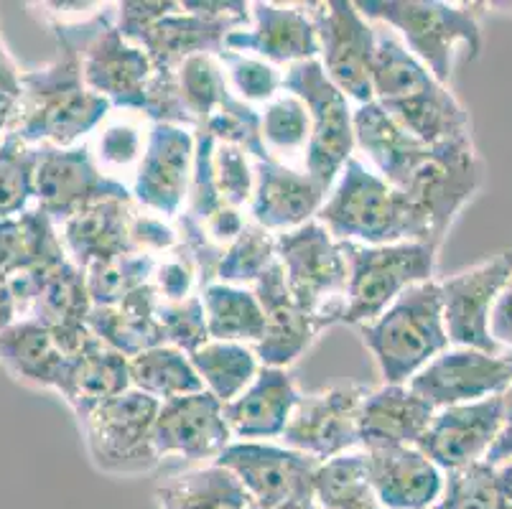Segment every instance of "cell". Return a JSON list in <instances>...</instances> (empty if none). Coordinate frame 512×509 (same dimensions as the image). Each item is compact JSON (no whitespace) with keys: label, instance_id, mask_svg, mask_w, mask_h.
<instances>
[{"label":"cell","instance_id":"1","mask_svg":"<svg viewBox=\"0 0 512 509\" xmlns=\"http://www.w3.org/2000/svg\"><path fill=\"white\" fill-rule=\"evenodd\" d=\"M113 112L82 79L79 44L59 34V54L21 74V97L6 133L34 148H74L92 138Z\"/></svg>","mask_w":512,"mask_h":509},{"label":"cell","instance_id":"2","mask_svg":"<svg viewBox=\"0 0 512 509\" xmlns=\"http://www.w3.org/2000/svg\"><path fill=\"white\" fill-rule=\"evenodd\" d=\"M372 100L426 146L472 140L467 107L385 26H377Z\"/></svg>","mask_w":512,"mask_h":509},{"label":"cell","instance_id":"3","mask_svg":"<svg viewBox=\"0 0 512 509\" xmlns=\"http://www.w3.org/2000/svg\"><path fill=\"white\" fill-rule=\"evenodd\" d=\"M362 16L375 26L390 28L418 62L441 84H449L456 56L479 59L484 49L482 18L487 3H446V0H360Z\"/></svg>","mask_w":512,"mask_h":509},{"label":"cell","instance_id":"4","mask_svg":"<svg viewBox=\"0 0 512 509\" xmlns=\"http://www.w3.org/2000/svg\"><path fill=\"white\" fill-rule=\"evenodd\" d=\"M316 222L324 224L334 240L349 245H431L426 224L408 202V196L375 174L357 153L339 171L316 214Z\"/></svg>","mask_w":512,"mask_h":509},{"label":"cell","instance_id":"5","mask_svg":"<svg viewBox=\"0 0 512 509\" xmlns=\"http://www.w3.org/2000/svg\"><path fill=\"white\" fill-rule=\"evenodd\" d=\"M360 336L383 385H408L431 359L451 347L439 278L403 293L375 321L360 326Z\"/></svg>","mask_w":512,"mask_h":509},{"label":"cell","instance_id":"6","mask_svg":"<svg viewBox=\"0 0 512 509\" xmlns=\"http://www.w3.org/2000/svg\"><path fill=\"white\" fill-rule=\"evenodd\" d=\"M278 265L299 308L321 329L342 324L347 311V255L321 222L276 237Z\"/></svg>","mask_w":512,"mask_h":509},{"label":"cell","instance_id":"7","mask_svg":"<svg viewBox=\"0 0 512 509\" xmlns=\"http://www.w3.org/2000/svg\"><path fill=\"white\" fill-rule=\"evenodd\" d=\"M342 245L349 268L347 311L342 324L355 329L375 321L413 286L436 280L441 250L426 242Z\"/></svg>","mask_w":512,"mask_h":509},{"label":"cell","instance_id":"8","mask_svg":"<svg viewBox=\"0 0 512 509\" xmlns=\"http://www.w3.org/2000/svg\"><path fill=\"white\" fill-rule=\"evenodd\" d=\"M487 166L474 148V140L428 146L416 166L400 181L398 191L426 224L431 245L439 247L449 237L459 214L477 199L484 189Z\"/></svg>","mask_w":512,"mask_h":509},{"label":"cell","instance_id":"9","mask_svg":"<svg viewBox=\"0 0 512 509\" xmlns=\"http://www.w3.org/2000/svg\"><path fill=\"white\" fill-rule=\"evenodd\" d=\"M158 405L130 387L82 420L79 428L92 466L115 479H136L156 471L161 466L153 443Z\"/></svg>","mask_w":512,"mask_h":509},{"label":"cell","instance_id":"10","mask_svg":"<svg viewBox=\"0 0 512 509\" xmlns=\"http://www.w3.org/2000/svg\"><path fill=\"white\" fill-rule=\"evenodd\" d=\"M283 90L301 97L309 110L311 140L304 171L329 191L344 163L355 156V105L329 82L319 59L283 69Z\"/></svg>","mask_w":512,"mask_h":509},{"label":"cell","instance_id":"11","mask_svg":"<svg viewBox=\"0 0 512 509\" xmlns=\"http://www.w3.org/2000/svg\"><path fill=\"white\" fill-rule=\"evenodd\" d=\"M250 3H209V0H184L166 16L143 28L133 44L141 46L156 72H176L186 59L199 54H220L225 39L248 26Z\"/></svg>","mask_w":512,"mask_h":509},{"label":"cell","instance_id":"12","mask_svg":"<svg viewBox=\"0 0 512 509\" xmlns=\"http://www.w3.org/2000/svg\"><path fill=\"white\" fill-rule=\"evenodd\" d=\"M319 41V64L329 82L347 95L352 105L372 102V64L377 49V26L367 21L352 0L309 3Z\"/></svg>","mask_w":512,"mask_h":509},{"label":"cell","instance_id":"13","mask_svg":"<svg viewBox=\"0 0 512 509\" xmlns=\"http://www.w3.org/2000/svg\"><path fill=\"white\" fill-rule=\"evenodd\" d=\"M214 464L225 466L258 509L311 502V484L319 461L278 441H232Z\"/></svg>","mask_w":512,"mask_h":509},{"label":"cell","instance_id":"14","mask_svg":"<svg viewBox=\"0 0 512 509\" xmlns=\"http://www.w3.org/2000/svg\"><path fill=\"white\" fill-rule=\"evenodd\" d=\"M370 385H337L301 392L281 441L314 461H327L360 448V410Z\"/></svg>","mask_w":512,"mask_h":509},{"label":"cell","instance_id":"15","mask_svg":"<svg viewBox=\"0 0 512 509\" xmlns=\"http://www.w3.org/2000/svg\"><path fill=\"white\" fill-rule=\"evenodd\" d=\"M197 130L184 125L153 123L146 151L130 179V196L136 207L158 217L176 219L186 209L192 189Z\"/></svg>","mask_w":512,"mask_h":509},{"label":"cell","instance_id":"16","mask_svg":"<svg viewBox=\"0 0 512 509\" xmlns=\"http://www.w3.org/2000/svg\"><path fill=\"white\" fill-rule=\"evenodd\" d=\"M512 385V352H482L472 347H449L408 382L431 408L477 403L505 395Z\"/></svg>","mask_w":512,"mask_h":509},{"label":"cell","instance_id":"17","mask_svg":"<svg viewBox=\"0 0 512 509\" xmlns=\"http://www.w3.org/2000/svg\"><path fill=\"white\" fill-rule=\"evenodd\" d=\"M510 273L512 250H505L449 278H439L441 308L451 347L500 352L490 336V314Z\"/></svg>","mask_w":512,"mask_h":509},{"label":"cell","instance_id":"18","mask_svg":"<svg viewBox=\"0 0 512 509\" xmlns=\"http://www.w3.org/2000/svg\"><path fill=\"white\" fill-rule=\"evenodd\" d=\"M113 18L100 23L79 46L82 79L95 95L105 97L113 110L143 112L153 64L141 46L120 34Z\"/></svg>","mask_w":512,"mask_h":509},{"label":"cell","instance_id":"19","mask_svg":"<svg viewBox=\"0 0 512 509\" xmlns=\"http://www.w3.org/2000/svg\"><path fill=\"white\" fill-rule=\"evenodd\" d=\"M107 196H130V189L102 174L92 161L87 143L74 148H39L34 207L46 217L62 224L79 209Z\"/></svg>","mask_w":512,"mask_h":509},{"label":"cell","instance_id":"20","mask_svg":"<svg viewBox=\"0 0 512 509\" xmlns=\"http://www.w3.org/2000/svg\"><path fill=\"white\" fill-rule=\"evenodd\" d=\"M153 443L158 459H179L184 464H212L232 443L225 420V405L209 392H194L158 405Z\"/></svg>","mask_w":512,"mask_h":509},{"label":"cell","instance_id":"21","mask_svg":"<svg viewBox=\"0 0 512 509\" xmlns=\"http://www.w3.org/2000/svg\"><path fill=\"white\" fill-rule=\"evenodd\" d=\"M225 49L258 56L278 69L319 56L314 18L309 3H250L248 26L237 28L225 39Z\"/></svg>","mask_w":512,"mask_h":509},{"label":"cell","instance_id":"22","mask_svg":"<svg viewBox=\"0 0 512 509\" xmlns=\"http://www.w3.org/2000/svg\"><path fill=\"white\" fill-rule=\"evenodd\" d=\"M502 426V395L477 403L451 405L434 413L418 448L444 474L482 464L490 456Z\"/></svg>","mask_w":512,"mask_h":509},{"label":"cell","instance_id":"23","mask_svg":"<svg viewBox=\"0 0 512 509\" xmlns=\"http://www.w3.org/2000/svg\"><path fill=\"white\" fill-rule=\"evenodd\" d=\"M92 331H57L34 319H18L0 334V367L21 385L57 392L67 364Z\"/></svg>","mask_w":512,"mask_h":509},{"label":"cell","instance_id":"24","mask_svg":"<svg viewBox=\"0 0 512 509\" xmlns=\"http://www.w3.org/2000/svg\"><path fill=\"white\" fill-rule=\"evenodd\" d=\"M18 319H34L57 331L85 329L92 301L85 270L64 258L11 278Z\"/></svg>","mask_w":512,"mask_h":509},{"label":"cell","instance_id":"25","mask_svg":"<svg viewBox=\"0 0 512 509\" xmlns=\"http://www.w3.org/2000/svg\"><path fill=\"white\" fill-rule=\"evenodd\" d=\"M329 191L311 179L304 168L286 163L255 161V186L248 204V219L271 235L299 230L314 222Z\"/></svg>","mask_w":512,"mask_h":509},{"label":"cell","instance_id":"26","mask_svg":"<svg viewBox=\"0 0 512 509\" xmlns=\"http://www.w3.org/2000/svg\"><path fill=\"white\" fill-rule=\"evenodd\" d=\"M380 509H434L444 499L446 474L418 446L362 448Z\"/></svg>","mask_w":512,"mask_h":509},{"label":"cell","instance_id":"27","mask_svg":"<svg viewBox=\"0 0 512 509\" xmlns=\"http://www.w3.org/2000/svg\"><path fill=\"white\" fill-rule=\"evenodd\" d=\"M253 293L263 308L265 319L263 336L253 344L255 357H258L260 367L288 370L291 364L299 362L314 347V342L321 336V329L291 298L278 263L255 280Z\"/></svg>","mask_w":512,"mask_h":509},{"label":"cell","instance_id":"28","mask_svg":"<svg viewBox=\"0 0 512 509\" xmlns=\"http://www.w3.org/2000/svg\"><path fill=\"white\" fill-rule=\"evenodd\" d=\"M301 390L288 370L260 367L255 380L225 405L232 441H281Z\"/></svg>","mask_w":512,"mask_h":509},{"label":"cell","instance_id":"29","mask_svg":"<svg viewBox=\"0 0 512 509\" xmlns=\"http://www.w3.org/2000/svg\"><path fill=\"white\" fill-rule=\"evenodd\" d=\"M133 212H136L133 196H107L79 209L77 214L57 224L64 255L79 270H87L100 260L130 252L128 230Z\"/></svg>","mask_w":512,"mask_h":509},{"label":"cell","instance_id":"30","mask_svg":"<svg viewBox=\"0 0 512 509\" xmlns=\"http://www.w3.org/2000/svg\"><path fill=\"white\" fill-rule=\"evenodd\" d=\"M125 390H130L128 357L90 334L82 349L69 359L57 395L82 423Z\"/></svg>","mask_w":512,"mask_h":509},{"label":"cell","instance_id":"31","mask_svg":"<svg viewBox=\"0 0 512 509\" xmlns=\"http://www.w3.org/2000/svg\"><path fill=\"white\" fill-rule=\"evenodd\" d=\"M434 413L408 385L370 387L360 410V448L418 446Z\"/></svg>","mask_w":512,"mask_h":509},{"label":"cell","instance_id":"32","mask_svg":"<svg viewBox=\"0 0 512 509\" xmlns=\"http://www.w3.org/2000/svg\"><path fill=\"white\" fill-rule=\"evenodd\" d=\"M158 306H161V298L148 283L115 306L92 308L87 329L107 347H113L115 352L130 359L141 354L143 349L164 344V334L158 324Z\"/></svg>","mask_w":512,"mask_h":509},{"label":"cell","instance_id":"33","mask_svg":"<svg viewBox=\"0 0 512 509\" xmlns=\"http://www.w3.org/2000/svg\"><path fill=\"white\" fill-rule=\"evenodd\" d=\"M64 258L59 227L41 209L0 219V275L16 278Z\"/></svg>","mask_w":512,"mask_h":509},{"label":"cell","instance_id":"34","mask_svg":"<svg viewBox=\"0 0 512 509\" xmlns=\"http://www.w3.org/2000/svg\"><path fill=\"white\" fill-rule=\"evenodd\" d=\"M156 502L161 509H255L242 484L214 461L158 484Z\"/></svg>","mask_w":512,"mask_h":509},{"label":"cell","instance_id":"35","mask_svg":"<svg viewBox=\"0 0 512 509\" xmlns=\"http://www.w3.org/2000/svg\"><path fill=\"white\" fill-rule=\"evenodd\" d=\"M148 133H151V123L143 112L113 110L87 140V148H90L92 161L107 179L130 186V179L146 151Z\"/></svg>","mask_w":512,"mask_h":509},{"label":"cell","instance_id":"36","mask_svg":"<svg viewBox=\"0 0 512 509\" xmlns=\"http://www.w3.org/2000/svg\"><path fill=\"white\" fill-rule=\"evenodd\" d=\"M207 321V334L214 342H235L253 347L263 336V308L253 288L230 286L212 280L199 291Z\"/></svg>","mask_w":512,"mask_h":509},{"label":"cell","instance_id":"37","mask_svg":"<svg viewBox=\"0 0 512 509\" xmlns=\"http://www.w3.org/2000/svg\"><path fill=\"white\" fill-rule=\"evenodd\" d=\"M128 372L130 387L153 398L156 403H169V400L204 390L189 354L171 344H156V347L143 349L141 354L130 357Z\"/></svg>","mask_w":512,"mask_h":509},{"label":"cell","instance_id":"38","mask_svg":"<svg viewBox=\"0 0 512 509\" xmlns=\"http://www.w3.org/2000/svg\"><path fill=\"white\" fill-rule=\"evenodd\" d=\"M311 502L316 509H380L372 492L362 448L321 461L314 471Z\"/></svg>","mask_w":512,"mask_h":509},{"label":"cell","instance_id":"39","mask_svg":"<svg viewBox=\"0 0 512 509\" xmlns=\"http://www.w3.org/2000/svg\"><path fill=\"white\" fill-rule=\"evenodd\" d=\"M189 359H192L204 392H209L222 405L235 400L260 372L258 357L248 344L209 339L197 352L189 354Z\"/></svg>","mask_w":512,"mask_h":509},{"label":"cell","instance_id":"40","mask_svg":"<svg viewBox=\"0 0 512 509\" xmlns=\"http://www.w3.org/2000/svg\"><path fill=\"white\" fill-rule=\"evenodd\" d=\"M260 140L265 156L271 161L304 168L311 140V120L301 97L283 90L268 105L260 107Z\"/></svg>","mask_w":512,"mask_h":509},{"label":"cell","instance_id":"41","mask_svg":"<svg viewBox=\"0 0 512 509\" xmlns=\"http://www.w3.org/2000/svg\"><path fill=\"white\" fill-rule=\"evenodd\" d=\"M181 100L192 115L194 128H202L214 112L232 97L217 54H199L176 69Z\"/></svg>","mask_w":512,"mask_h":509},{"label":"cell","instance_id":"42","mask_svg":"<svg viewBox=\"0 0 512 509\" xmlns=\"http://www.w3.org/2000/svg\"><path fill=\"white\" fill-rule=\"evenodd\" d=\"M276 263V235L248 222L242 235L222 250L220 263L214 268V280L230 283V286L253 288L255 280L268 273Z\"/></svg>","mask_w":512,"mask_h":509},{"label":"cell","instance_id":"43","mask_svg":"<svg viewBox=\"0 0 512 509\" xmlns=\"http://www.w3.org/2000/svg\"><path fill=\"white\" fill-rule=\"evenodd\" d=\"M153 263H156V258H148L141 252H123V255L90 265L85 270V278L92 308L115 306V303L125 301L130 293H136L138 288L148 286Z\"/></svg>","mask_w":512,"mask_h":509},{"label":"cell","instance_id":"44","mask_svg":"<svg viewBox=\"0 0 512 509\" xmlns=\"http://www.w3.org/2000/svg\"><path fill=\"white\" fill-rule=\"evenodd\" d=\"M39 148L6 133L0 138V219L34 207V181Z\"/></svg>","mask_w":512,"mask_h":509},{"label":"cell","instance_id":"45","mask_svg":"<svg viewBox=\"0 0 512 509\" xmlns=\"http://www.w3.org/2000/svg\"><path fill=\"white\" fill-rule=\"evenodd\" d=\"M232 97L250 107H263L283 92V69L263 62L258 56L222 49L217 54Z\"/></svg>","mask_w":512,"mask_h":509},{"label":"cell","instance_id":"46","mask_svg":"<svg viewBox=\"0 0 512 509\" xmlns=\"http://www.w3.org/2000/svg\"><path fill=\"white\" fill-rule=\"evenodd\" d=\"M441 509H512L490 464H472L446 474Z\"/></svg>","mask_w":512,"mask_h":509},{"label":"cell","instance_id":"47","mask_svg":"<svg viewBox=\"0 0 512 509\" xmlns=\"http://www.w3.org/2000/svg\"><path fill=\"white\" fill-rule=\"evenodd\" d=\"M204 133L212 135L217 143H227L240 151L248 153L253 161H263L265 148L260 140V110L240 102L237 97H230L220 110L214 112L212 118L202 125Z\"/></svg>","mask_w":512,"mask_h":509},{"label":"cell","instance_id":"48","mask_svg":"<svg viewBox=\"0 0 512 509\" xmlns=\"http://www.w3.org/2000/svg\"><path fill=\"white\" fill-rule=\"evenodd\" d=\"M212 174L222 204L235 209L248 207L255 186V161L248 153L214 140Z\"/></svg>","mask_w":512,"mask_h":509},{"label":"cell","instance_id":"49","mask_svg":"<svg viewBox=\"0 0 512 509\" xmlns=\"http://www.w3.org/2000/svg\"><path fill=\"white\" fill-rule=\"evenodd\" d=\"M204 280L202 270H199L197 260L184 245L179 242V247H174L171 252L156 258L151 273V288L156 291V296L166 303L184 301V298H192L202 291Z\"/></svg>","mask_w":512,"mask_h":509},{"label":"cell","instance_id":"50","mask_svg":"<svg viewBox=\"0 0 512 509\" xmlns=\"http://www.w3.org/2000/svg\"><path fill=\"white\" fill-rule=\"evenodd\" d=\"M158 324H161L164 344H171V347L181 349L186 354L197 352L202 344L209 342L199 293L176 303L161 301V306H158Z\"/></svg>","mask_w":512,"mask_h":509},{"label":"cell","instance_id":"51","mask_svg":"<svg viewBox=\"0 0 512 509\" xmlns=\"http://www.w3.org/2000/svg\"><path fill=\"white\" fill-rule=\"evenodd\" d=\"M130 252H141L148 258H161L174 247H179V230H176V219L158 217V214L143 212L136 207L133 219H130L128 230Z\"/></svg>","mask_w":512,"mask_h":509},{"label":"cell","instance_id":"52","mask_svg":"<svg viewBox=\"0 0 512 509\" xmlns=\"http://www.w3.org/2000/svg\"><path fill=\"white\" fill-rule=\"evenodd\" d=\"M176 3L171 0H158V3H143V0H125V3H118L115 6V28L128 41H136V36L141 34L143 28L151 26L153 21H158L161 16L174 8Z\"/></svg>","mask_w":512,"mask_h":509},{"label":"cell","instance_id":"53","mask_svg":"<svg viewBox=\"0 0 512 509\" xmlns=\"http://www.w3.org/2000/svg\"><path fill=\"white\" fill-rule=\"evenodd\" d=\"M248 222L250 219L245 217V212H242V209L222 204L217 212H212L207 219H204V222H199V224L204 227V235L209 237V242L220 247V250H225L227 245H232V242L242 235V230L248 227Z\"/></svg>","mask_w":512,"mask_h":509},{"label":"cell","instance_id":"54","mask_svg":"<svg viewBox=\"0 0 512 509\" xmlns=\"http://www.w3.org/2000/svg\"><path fill=\"white\" fill-rule=\"evenodd\" d=\"M490 336L500 352H512V273L492 308Z\"/></svg>","mask_w":512,"mask_h":509},{"label":"cell","instance_id":"55","mask_svg":"<svg viewBox=\"0 0 512 509\" xmlns=\"http://www.w3.org/2000/svg\"><path fill=\"white\" fill-rule=\"evenodd\" d=\"M510 459H512V385L507 387L505 395H502V426H500V433H497L495 446H492L490 456H487L484 464L500 466Z\"/></svg>","mask_w":512,"mask_h":509},{"label":"cell","instance_id":"56","mask_svg":"<svg viewBox=\"0 0 512 509\" xmlns=\"http://www.w3.org/2000/svg\"><path fill=\"white\" fill-rule=\"evenodd\" d=\"M16 321H18V308H16V298H13L11 278L0 275V334H3L11 324H16Z\"/></svg>","mask_w":512,"mask_h":509},{"label":"cell","instance_id":"57","mask_svg":"<svg viewBox=\"0 0 512 509\" xmlns=\"http://www.w3.org/2000/svg\"><path fill=\"white\" fill-rule=\"evenodd\" d=\"M495 471H497V482H500L502 492H505V497L510 499L512 504V459L505 461V464L495 466Z\"/></svg>","mask_w":512,"mask_h":509},{"label":"cell","instance_id":"58","mask_svg":"<svg viewBox=\"0 0 512 509\" xmlns=\"http://www.w3.org/2000/svg\"><path fill=\"white\" fill-rule=\"evenodd\" d=\"M281 509H316V507H314V502H296V504H286V507H281Z\"/></svg>","mask_w":512,"mask_h":509},{"label":"cell","instance_id":"59","mask_svg":"<svg viewBox=\"0 0 512 509\" xmlns=\"http://www.w3.org/2000/svg\"><path fill=\"white\" fill-rule=\"evenodd\" d=\"M434 509H441V504H439V507H434Z\"/></svg>","mask_w":512,"mask_h":509}]
</instances>
